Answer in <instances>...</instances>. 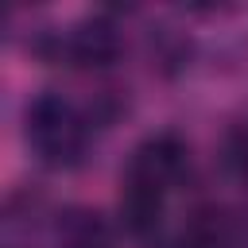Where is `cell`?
<instances>
[{
  "instance_id": "1",
  "label": "cell",
  "mask_w": 248,
  "mask_h": 248,
  "mask_svg": "<svg viewBox=\"0 0 248 248\" xmlns=\"http://www.w3.org/2000/svg\"><path fill=\"white\" fill-rule=\"evenodd\" d=\"M178 167H182V143L170 140V136H159V140H151V143L140 147L136 167H132V178L163 186V178H170Z\"/></svg>"
},
{
  "instance_id": "2",
  "label": "cell",
  "mask_w": 248,
  "mask_h": 248,
  "mask_svg": "<svg viewBox=\"0 0 248 248\" xmlns=\"http://www.w3.org/2000/svg\"><path fill=\"white\" fill-rule=\"evenodd\" d=\"M159 213H163V186L132 178V186L124 194V225L132 232H147L159 225Z\"/></svg>"
}]
</instances>
